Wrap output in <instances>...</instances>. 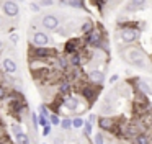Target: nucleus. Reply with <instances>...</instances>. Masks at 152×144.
<instances>
[{
	"instance_id": "423d86ee",
	"label": "nucleus",
	"mask_w": 152,
	"mask_h": 144,
	"mask_svg": "<svg viewBox=\"0 0 152 144\" xmlns=\"http://www.w3.org/2000/svg\"><path fill=\"white\" fill-rule=\"evenodd\" d=\"M128 84H131L132 87H134L136 93H142V95H145V97L152 93V87L144 80V79H141V77H132Z\"/></svg>"
},
{
	"instance_id": "393cba45",
	"label": "nucleus",
	"mask_w": 152,
	"mask_h": 144,
	"mask_svg": "<svg viewBox=\"0 0 152 144\" xmlns=\"http://www.w3.org/2000/svg\"><path fill=\"white\" fill-rule=\"evenodd\" d=\"M38 123H39V126H48V124H49V118H46V116H39V115H38Z\"/></svg>"
},
{
	"instance_id": "7c9ffc66",
	"label": "nucleus",
	"mask_w": 152,
	"mask_h": 144,
	"mask_svg": "<svg viewBox=\"0 0 152 144\" xmlns=\"http://www.w3.org/2000/svg\"><path fill=\"white\" fill-rule=\"evenodd\" d=\"M96 120H98V116L92 113V115H88V120H87V121H88L90 124H95V123H96Z\"/></svg>"
},
{
	"instance_id": "f704fd0d",
	"label": "nucleus",
	"mask_w": 152,
	"mask_h": 144,
	"mask_svg": "<svg viewBox=\"0 0 152 144\" xmlns=\"http://www.w3.org/2000/svg\"><path fill=\"white\" fill-rule=\"evenodd\" d=\"M147 118H149V121H151V126H152V108L149 110V113H147Z\"/></svg>"
},
{
	"instance_id": "473e14b6",
	"label": "nucleus",
	"mask_w": 152,
	"mask_h": 144,
	"mask_svg": "<svg viewBox=\"0 0 152 144\" xmlns=\"http://www.w3.org/2000/svg\"><path fill=\"white\" fill-rule=\"evenodd\" d=\"M10 43H13V44H17V43H18V35H17V33L10 35Z\"/></svg>"
},
{
	"instance_id": "4be33fe9",
	"label": "nucleus",
	"mask_w": 152,
	"mask_h": 144,
	"mask_svg": "<svg viewBox=\"0 0 152 144\" xmlns=\"http://www.w3.org/2000/svg\"><path fill=\"white\" fill-rule=\"evenodd\" d=\"M38 115H39V116H46V118H49V116H51L49 108H48L46 105H39V107H38Z\"/></svg>"
},
{
	"instance_id": "c9c22d12",
	"label": "nucleus",
	"mask_w": 152,
	"mask_h": 144,
	"mask_svg": "<svg viewBox=\"0 0 152 144\" xmlns=\"http://www.w3.org/2000/svg\"><path fill=\"white\" fill-rule=\"evenodd\" d=\"M2 49H4V43L0 41V51H2Z\"/></svg>"
},
{
	"instance_id": "39448f33",
	"label": "nucleus",
	"mask_w": 152,
	"mask_h": 144,
	"mask_svg": "<svg viewBox=\"0 0 152 144\" xmlns=\"http://www.w3.org/2000/svg\"><path fill=\"white\" fill-rule=\"evenodd\" d=\"M118 36L121 39V43L128 46H132L134 43L139 41L141 38V31L139 29H131V28H124V29H118Z\"/></svg>"
},
{
	"instance_id": "4c0bfd02",
	"label": "nucleus",
	"mask_w": 152,
	"mask_h": 144,
	"mask_svg": "<svg viewBox=\"0 0 152 144\" xmlns=\"http://www.w3.org/2000/svg\"><path fill=\"white\" fill-rule=\"evenodd\" d=\"M151 61H152V56H151Z\"/></svg>"
},
{
	"instance_id": "e433bc0d",
	"label": "nucleus",
	"mask_w": 152,
	"mask_h": 144,
	"mask_svg": "<svg viewBox=\"0 0 152 144\" xmlns=\"http://www.w3.org/2000/svg\"><path fill=\"white\" fill-rule=\"evenodd\" d=\"M0 25H2V18H0Z\"/></svg>"
},
{
	"instance_id": "a878e982",
	"label": "nucleus",
	"mask_w": 152,
	"mask_h": 144,
	"mask_svg": "<svg viewBox=\"0 0 152 144\" xmlns=\"http://www.w3.org/2000/svg\"><path fill=\"white\" fill-rule=\"evenodd\" d=\"M31 123H33L34 129H38V126H39V123H38V113H31Z\"/></svg>"
},
{
	"instance_id": "c756f323",
	"label": "nucleus",
	"mask_w": 152,
	"mask_h": 144,
	"mask_svg": "<svg viewBox=\"0 0 152 144\" xmlns=\"http://www.w3.org/2000/svg\"><path fill=\"white\" fill-rule=\"evenodd\" d=\"M30 8L33 10L34 13H39V12H41V7L38 5V3H30Z\"/></svg>"
},
{
	"instance_id": "4468645a",
	"label": "nucleus",
	"mask_w": 152,
	"mask_h": 144,
	"mask_svg": "<svg viewBox=\"0 0 152 144\" xmlns=\"http://www.w3.org/2000/svg\"><path fill=\"white\" fill-rule=\"evenodd\" d=\"M152 143V136H149L147 133H141L131 141V144H151Z\"/></svg>"
},
{
	"instance_id": "9b49d317",
	"label": "nucleus",
	"mask_w": 152,
	"mask_h": 144,
	"mask_svg": "<svg viewBox=\"0 0 152 144\" xmlns=\"http://www.w3.org/2000/svg\"><path fill=\"white\" fill-rule=\"evenodd\" d=\"M79 105H82V103H80V100H79V97H74V95L64 97V103H62V107H64V108H67L69 111H72V113H77V111L82 110V108H80Z\"/></svg>"
},
{
	"instance_id": "aec40b11",
	"label": "nucleus",
	"mask_w": 152,
	"mask_h": 144,
	"mask_svg": "<svg viewBox=\"0 0 152 144\" xmlns=\"http://www.w3.org/2000/svg\"><path fill=\"white\" fill-rule=\"evenodd\" d=\"M61 120H62V118H61L59 115L51 113V116H49V124H51V126H61Z\"/></svg>"
},
{
	"instance_id": "9d476101",
	"label": "nucleus",
	"mask_w": 152,
	"mask_h": 144,
	"mask_svg": "<svg viewBox=\"0 0 152 144\" xmlns=\"http://www.w3.org/2000/svg\"><path fill=\"white\" fill-rule=\"evenodd\" d=\"M105 72L103 71H98V69H93L87 74V82L92 85H96V87H102L105 84Z\"/></svg>"
},
{
	"instance_id": "f3484780",
	"label": "nucleus",
	"mask_w": 152,
	"mask_h": 144,
	"mask_svg": "<svg viewBox=\"0 0 152 144\" xmlns=\"http://www.w3.org/2000/svg\"><path fill=\"white\" fill-rule=\"evenodd\" d=\"M15 141H17V144H31V137L28 136V133H21V134H18L17 137H15Z\"/></svg>"
},
{
	"instance_id": "20e7f679",
	"label": "nucleus",
	"mask_w": 152,
	"mask_h": 144,
	"mask_svg": "<svg viewBox=\"0 0 152 144\" xmlns=\"http://www.w3.org/2000/svg\"><path fill=\"white\" fill-rule=\"evenodd\" d=\"M83 48H85V44L80 38H70L64 43V56L70 57L74 54H79V52H82Z\"/></svg>"
},
{
	"instance_id": "c85d7f7f",
	"label": "nucleus",
	"mask_w": 152,
	"mask_h": 144,
	"mask_svg": "<svg viewBox=\"0 0 152 144\" xmlns=\"http://www.w3.org/2000/svg\"><path fill=\"white\" fill-rule=\"evenodd\" d=\"M51 131H53V126H51V124L44 126V128H43V136H49V134H51Z\"/></svg>"
},
{
	"instance_id": "6ab92c4d",
	"label": "nucleus",
	"mask_w": 152,
	"mask_h": 144,
	"mask_svg": "<svg viewBox=\"0 0 152 144\" xmlns=\"http://www.w3.org/2000/svg\"><path fill=\"white\" fill-rule=\"evenodd\" d=\"M61 128H62L64 131H70L72 129V118L70 116H66L61 120Z\"/></svg>"
},
{
	"instance_id": "6e6552de",
	"label": "nucleus",
	"mask_w": 152,
	"mask_h": 144,
	"mask_svg": "<svg viewBox=\"0 0 152 144\" xmlns=\"http://www.w3.org/2000/svg\"><path fill=\"white\" fill-rule=\"evenodd\" d=\"M41 25L48 29V31H57L61 26V20L57 15H53V13H48L41 18Z\"/></svg>"
},
{
	"instance_id": "7ed1b4c3",
	"label": "nucleus",
	"mask_w": 152,
	"mask_h": 144,
	"mask_svg": "<svg viewBox=\"0 0 152 144\" xmlns=\"http://www.w3.org/2000/svg\"><path fill=\"white\" fill-rule=\"evenodd\" d=\"M100 90H102V87H96V85H92V84H88V82H85V84H82V87H80V95H82L83 100L88 103V107H92V103H95V100L98 98Z\"/></svg>"
},
{
	"instance_id": "dca6fc26",
	"label": "nucleus",
	"mask_w": 152,
	"mask_h": 144,
	"mask_svg": "<svg viewBox=\"0 0 152 144\" xmlns=\"http://www.w3.org/2000/svg\"><path fill=\"white\" fill-rule=\"evenodd\" d=\"M93 29H95V25H93L92 20H85V21L82 23V26H80V31L83 33V36L88 35V33H92Z\"/></svg>"
},
{
	"instance_id": "5701e85b",
	"label": "nucleus",
	"mask_w": 152,
	"mask_h": 144,
	"mask_svg": "<svg viewBox=\"0 0 152 144\" xmlns=\"http://www.w3.org/2000/svg\"><path fill=\"white\" fill-rule=\"evenodd\" d=\"M10 129H12V134H13L15 137H17L18 134H21V133H23V128H21V126H20V124H18V123H12Z\"/></svg>"
},
{
	"instance_id": "1a4fd4ad",
	"label": "nucleus",
	"mask_w": 152,
	"mask_h": 144,
	"mask_svg": "<svg viewBox=\"0 0 152 144\" xmlns=\"http://www.w3.org/2000/svg\"><path fill=\"white\" fill-rule=\"evenodd\" d=\"M31 44H33L34 48H49L51 38H49V35H48V33H44V31H36L33 35Z\"/></svg>"
},
{
	"instance_id": "f03ea898",
	"label": "nucleus",
	"mask_w": 152,
	"mask_h": 144,
	"mask_svg": "<svg viewBox=\"0 0 152 144\" xmlns=\"http://www.w3.org/2000/svg\"><path fill=\"white\" fill-rule=\"evenodd\" d=\"M30 54H31V59H38V61H44V62L46 61L53 62L59 56L56 48H34L33 44L30 48Z\"/></svg>"
},
{
	"instance_id": "58836bf2",
	"label": "nucleus",
	"mask_w": 152,
	"mask_h": 144,
	"mask_svg": "<svg viewBox=\"0 0 152 144\" xmlns=\"http://www.w3.org/2000/svg\"><path fill=\"white\" fill-rule=\"evenodd\" d=\"M43 144H46V143H43Z\"/></svg>"
},
{
	"instance_id": "412c9836",
	"label": "nucleus",
	"mask_w": 152,
	"mask_h": 144,
	"mask_svg": "<svg viewBox=\"0 0 152 144\" xmlns=\"http://www.w3.org/2000/svg\"><path fill=\"white\" fill-rule=\"evenodd\" d=\"M83 136H87V137H90L92 136V133H93V124H90L88 121L85 120V124H83Z\"/></svg>"
},
{
	"instance_id": "a211bd4d",
	"label": "nucleus",
	"mask_w": 152,
	"mask_h": 144,
	"mask_svg": "<svg viewBox=\"0 0 152 144\" xmlns=\"http://www.w3.org/2000/svg\"><path fill=\"white\" fill-rule=\"evenodd\" d=\"M83 124H85V120L82 116H74L72 118V128L74 129H82Z\"/></svg>"
},
{
	"instance_id": "2eb2a0df",
	"label": "nucleus",
	"mask_w": 152,
	"mask_h": 144,
	"mask_svg": "<svg viewBox=\"0 0 152 144\" xmlns=\"http://www.w3.org/2000/svg\"><path fill=\"white\" fill-rule=\"evenodd\" d=\"M145 7V2L144 0H131V2L126 5V10L128 12H136V10H141Z\"/></svg>"
},
{
	"instance_id": "b1692460",
	"label": "nucleus",
	"mask_w": 152,
	"mask_h": 144,
	"mask_svg": "<svg viewBox=\"0 0 152 144\" xmlns=\"http://www.w3.org/2000/svg\"><path fill=\"white\" fill-rule=\"evenodd\" d=\"M93 144H105V136H103L102 131H98V133L93 136Z\"/></svg>"
},
{
	"instance_id": "f8f14e48",
	"label": "nucleus",
	"mask_w": 152,
	"mask_h": 144,
	"mask_svg": "<svg viewBox=\"0 0 152 144\" xmlns=\"http://www.w3.org/2000/svg\"><path fill=\"white\" fill-rule=\"evenodd\" d=\"M2 69H4L5 74L13 75L18 72V64H17V61L12 59V57H4L2 59Z\"/></svg>"
},
{
	"instance_id": "ddd939ff",
	"label": "nucleus",
	"mask_w": 152,
	"mask_h": 144,
	"mask_svg": "<svg viewBox=\"0 0 152 144\" xmlns=\"http://www.w3.org/2000/svg\"><path fill=\"white\" fill-rule=\"evenodd\" d=\"M70 92H72V84H70L66 77L61 79L59 85H57V93H59L61 97H69V95H72Z\"/></svg>"
},
{
	"instance_id": "cd10ccee",
	"label": "nucleus",
	"mask_w": 152,
	"mask_h": 144,
	"mask_svg": "<svg viewBox=\"0 0 152 144\" xmlns=\"http://www.w3.org/2000/svg\"><path fill=\"white\" fill-rule=\"evenodd\" d=\"M5 97H8V92H7V88H5L4 85H0V100H4Z\"/></svg>"
},
{
	"instance_id": "72a5a7b5",
	"label": "nucleus",
	"mask_w": 152,
	"mask_h": 144,
	"mask_svg": "<svg viewBox=\"0 0 152 144\" xmlns=\"http://www.w3.org/2000/svg\"><path fill=\"white\" fill-rule=\"evenodd\" d=\"M54 144H64V139L61 136H57V137H54Z\"/></svg>"
},
{
	"instance_id": "2f4dec72",
	"label": "nucleus",
	"mask_w": 152,
	"mask_h": 144,
	"mask_svg": "<svg viewBox=\"0 0 152 144\" xmlns=\"http://www.w3.org/2000/svg\"><path fill=\"white\" fill-rule=\"evenodd\" d=\"M118 80H119V75H118V74H113L111 77L108 79V82H110V84H116Z\"/></svg>"
},
{
	"instance_id": "f257e3e1",
	"label": "nucleus",
	"mask_w": 152,
	"mask_h": 144,
	"mask_svg": "<svg viewBox=\"0 0 152 144\" xmlns=\"http://www.w3.org/2000/svg\"><path fill=\"white\" fill-rule=\"evenodd\" d=\"M123 52H124V54H123L124 61H128L131 65L139 67V69H147L149 57L145 56V52L142 51L141 48H136V46H128V48H126Z\"/></svg>"
},
{
	"instance_id": "0eeeda50",
	"label": "nucleus",
	"mask_w": 152,
	"mask_h": 144,
	"mask_svg": "<svg viewBox=\"0 0 152 144\" xmlns=\"http://www.w3.org/2000/svg\"><path fill=\"white\" fill-rule=\"evenodd\" d=\"M0 8L5 13V16L8 18H17L18 13H20V5L13 0H5V2H0Z\"/></svg>"
},
{
	"instance_id": "bb28decb",
	"label": "nucleus",
	"mask_w": 152,
	"mask_h": 144,
	"mask_svg": "<svg viewBox=\"0 0 152 144\" xmlns=\"http://www.w3.org/2000/svg\"><path fill=\"white\" fill-rule=\"evenodd\" d=\"M38 5H39V7H53L54 2H53V0H39Z\"/></svg>"
}]
</instances>
